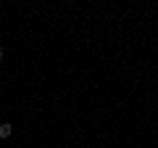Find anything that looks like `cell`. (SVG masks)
I'll return each instance as SVG.
<instances>
[{"mask_svg": "<svg viewBox=\"0 0 158 148\" xmlns=\"http://www.w3.org/2000/svg\"><path fill=\"white\" fill-rule=\"evenodd\" d=\"M11 132H13V127L8 124V122H6V124H0V137H3V140H6V137H11Z\"/></svg>", "mask_w": 158, "mask_h": 148, "instance_id": "6da1fadb", "label": "cell"}, {"mask_svg": "<svg viewBox=\"0 0 158 148\" xmlns=\"http://www.w3.org/2000/svg\"><path fill=\"white\" fill-rule=\"evenodd\" d=\"M3 56H6V53H3V45H0V63H3Z\"/></svg>", "mask_w": 158, "mask_h": 148, "instance_id": "7a4b0ae2", "label": "cell"}]
</instances>
